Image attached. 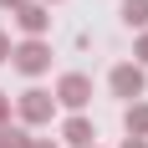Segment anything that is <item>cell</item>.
<instances>
[{
  "mask_svg": "<svg viewBox=\"0 0 148 148\" xmlns=\"http://www.w3.org/2000/svg\"><path fill=\"white\" fill-rule=\"evenodd\" d=\"M41 5H61V0H41Z\"/></svg>",
  "mask_w": 148,
  "mask_h": 148,
  "instance_id": "obj_16",
  "label": "cell"
},
{
  "mask_svg": "<svg viewBox=\"0 0 148 148\" xmlns=\"http://www.w3.org/2000/svg\"><path fill=\"white\" fill-rule=\"evenodd\" d=\"M10 66L21 77H41V72H51V46L46 41H21L10 51Z\"/></svg>",
  "mask_w": 148,
  "mask_h": 148,
  "instance_id": "obj_3",
  "label": "cell"
},
{
  "mask_svg": "<svg viewBox=\"0 0 148 148\" xmlns=\"http://www.w3.org/2000/svg\"><path fill=\"white\" fill-rule=\"evenodd\" d=\"M61 138H66V148H97V128L82 112H72V118L61 123Z\"/></svg>",
  "mask_w": 148,
  "mask_h": 148,
  "instance_id": "obj_6",
  "label": "cell"
},
{
  "mask_svg": "<svg viewBox=\"0 0 148 148\" xmlns=\"http://www.w3.org/2000/svg\"><path fill=\"white\" fill-rule=\"evenodd\" d=\"M51 112H56V97H51L46 87H26L21 97H15V118L26 123V128H46Z\"/></svg>",
  "mask_w": 148,
  "mask_h": 148,
  "instance_id": "obj_1",
  "label": "cell"
},
{
  "mask_svg": "<svg viewBox=\"0 0 148 148\" xmlns=\"http://www.w3.org/2000/svg\"><path fill=\"white\" fill-rule=\"evenodd\" d=\"M0 148H26V128H0Z\"/></svg>",
  "mask_w": 148,
  "mask_h": 148,
  "instance_id": "obj_9",
  "label": "cell"
},
{
  "mask_svg": "<svg viewBox=\"0 0 148 148\" xmlns=\"http://www.w3.org/2000/svg\"><path fill=\"white\" fill-rule=\"evenodd\" d=\"M5 123H10V97L0 92V128H5Z\"/></svg>",
  "mask_w": 148,
  "mask_h": 148,
  "instance_id": "obj_12",
  "label": "cell"
},
{
  "mask_svg": "<svg viewBox=\"0 0 148 148\" xmlns=\"http://www.w3.org/2000/svg\"><path fill=\"white\" fill-rule=\"evenodd\" d=\"M107 87H112V97H123V102H138L143 87H148V72L138 66V61H123V66L107 72Z\"/></svg>",
  "mask_w": 148,
  "mask_h": 148,
  "instance_id": "obj_2",
  "label": "cell"
},
{
  "mask_svg": "<svg viewBox=\"0 0 148 148\" xmlns=\"http://www.w3.org/2000/svg\"><path fill=\"white\" fill-rule=\"evenodd\" d=\"M133 56H138V66L148 72V31H138V41H133Z\"/></svg>",
  "mask_w": 148,
  "mask_h": 148,
  "instance_id": "obj_10",
  "label": "cell"
},
{
  "mask_svg": "<svg viewBox=\"0 0 148 148\" xmlns=\"http://www.w3.org/2000/svg\"><path fill=\"white\" fill-rule=\"evenodd\" d=\"M26 148H56V138H31L26 133Z\"/></svg>",
  "mask_w": 148,
  "mask_h": 148,
  "instance_id": "obj_11",
  "label": "cell"
},
{
  "mask_svg": "<svg viewBox=\"0 0 148 148\" xmlns=\"http://www.w3.org/2000/svg\"><path fill=\"white\" fill-rule=\"evenodd\" d=\"M0 5H5V10H21V5H26V0H0Z\"/></svg>",
  "mask_w": 148,
  "mask_h": 148,
  "instance_id": "obj_15",
  "label": "cell"
},
{
  "mask_svg": "<svg viewBox=\"0 0 148 148\" xmlns=\"http://www.w3.org/2000/svg\"><path fill=\"white\" fill-rule=\"evenodd\" d=\"M123 128H128V138H148V102H128Z\"/></svg>",
  "mask_w": 148,
  "mask_h": 148,
  "instance_id": "obj_8",
  "label": "cell"
},
{
  "mask_svg": "<svg viewBox=\"0 0 148 148\" xmlns=\"http://www.w3.org/2000/svg\"><path fill=\"white\" fill-rule=\"evenodd\" d=\"M118 148H148V138H123Z\"/></svg>",
  "mask_w": 148,
  "mask_h": 148,
  "instance_id": "obj_14",
  "label": "cell"
},
{
  "mask_svg": "<svg viewBox=\"0 0 148 148\" xmlns=\"http://www.w3.org/2000/svg\"><path fill=\"white\" fill-rule=\"evenodd\" d=\"M10 51H15V46H10V36L0 31V61H10Z\"/></svg>",
  "mask_w": 148,
  "mask_h": 148,
  "instance_id": "obj_13",
  "label": "cell"
},
{
  "mask_svg": "<svg viewBox=\"0 0 148 148\" xmlns=\"http://www.w3.org/2000/svg\"><path fill=\"white\" fill-rule=\"evenodd\" d=\"M15 15V26L26 31V41H46V31H51V5H41V0H26Z\"/></svg>",
  "mask_w": 148,
  "mask_h": 148,
  "instance_id": "obj_5",
  "label": "cell"
},
{
  "mask_svg": "<svg viewBox=\"0 0 148 148\" xmlns=\"http://www.w3.org/2000/svg\"><path fill=\"white\" fill-rule=\"evenodd\" d=\"M118 15H123V26H128V31H148V0H123Z\"/></svg>",
  "mask_w": 148,
  "mask_h": 148,
  "instance_id": "obj_7",
  "label": "cell"
},
{
  "mask_svg": "<svg viewBox=\"0 0 148 148\" xmlns=\"http://www.w3.org/2000/svg\"><path fill=\"white\" fill-rule=\"evenodd\" d=\"M51 97H56L66 112H82V107L92 102V77H82V72H66V77L56 82V92H51Z\"/></svg>",
  "mask_w": 148,
  "mask_h": 148,
  "instance_id": "obj_4",
  "label": "cell"
}]
</instances>
